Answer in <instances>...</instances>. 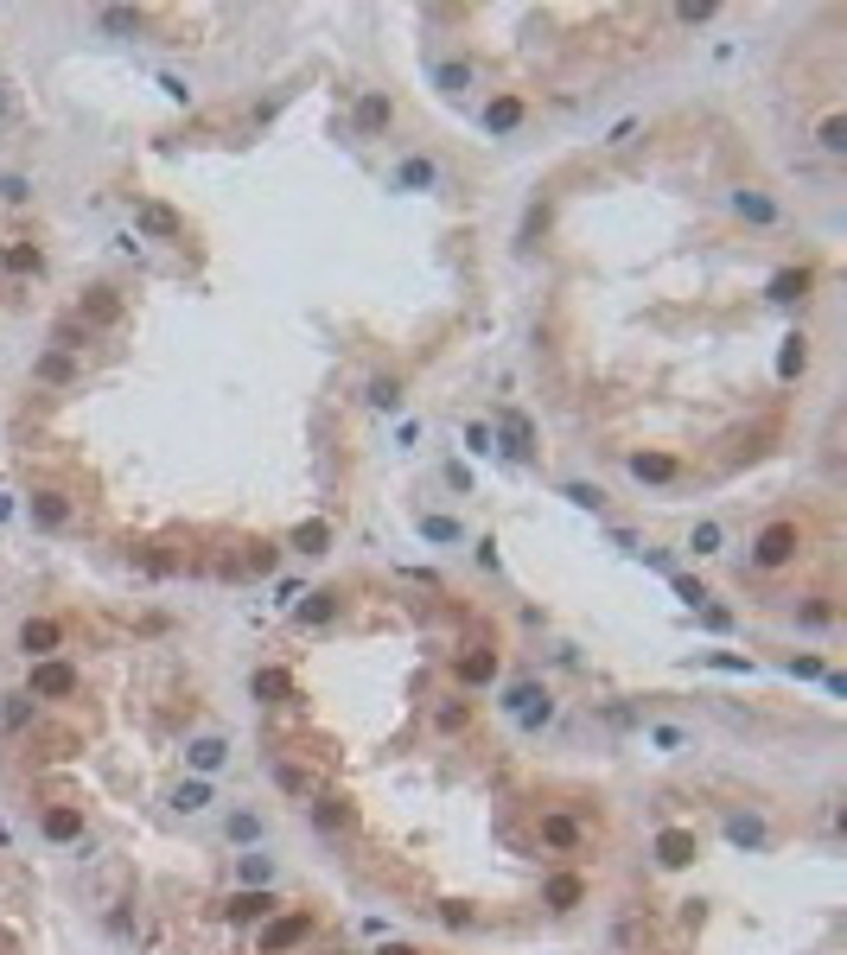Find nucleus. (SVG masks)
<instances>
[{"label": "nucleus", "instance_id": "obj_1", "mask_svg": "<svg viewBox=\"0 0 847 955\" xmlns=\"http://www.w3.org/2000/svg\"><path fill=\"white\" fill-rule=\"evenodd\" d=\"M797 554H803V529L784 516V523H765V529L752 535V554H746V561H752L758 573H777V567L797 561Z\"/></svg>", "mask_w": 847, "mask_h": 955}, {"label": "nucleus", "instance_id": "obj_2", "mask_svg": "<svg viewBox=\"0 0 847 955\" xmlns=\"http://www.w3.org/2000/svg\"><path fill=\"white\" fill-rule=\"evenodd\" d=\"M77 688H83V675L64 663V656H45V663H32V675H26V694H32V701H71Z\"/></svg>", "mask_w": 847, "mask_h": 955}, {"label": "nucleus", "instance_id": "obj_3", "mask_svg": "<svg viewBox=\"0 0 847 955\" xmlns=\"http://www.w3.org/2000/svg\"><path fill=\"white\" fill-rule=\"evenodd\" d=\"M497 669H504L497 644H465V650L453 656V682H459V688H491Z\"/></svg>", "mask_w": 847, "mask_h": 955}, {"label": "nucleus", "instance_id": "obj_4", "mask_svg": "<svg viewBox=\"0 0 847 955\" xmlns=\"http://www.w3.org/2000/svg\"><path fill=\"white\" fill-rule=\"evenodd\" d=\"M586 898H593V879H586V873H548L542 879V905L555 917H574Z\"/></svg>", "mask_w": 847, "mask_h": 955}, {"label": "nucleus", "instance_id": "obj_5", "mask_svg": "<svg viewBox=\"0 0 847 955\" xmlns=\"http://www.w3.org/2000/svg\"><path fill=\"white\" fill-rule=\"evenodd\" d=\"M306 936H313V911H274L268 924H262V955H287V949H300Z\"/></svg>", "mask_w": 847, "mask_h": 955}, {"label": "nucleus", "instance_id": "obj_6", "mask_svg": "<svg viewBox=\"0 0 847 955\" xmlns=\"http://www.w3.org/2000/svg\"><path fill=\"white\" fill-rule=\"evenodd\" d=\"M351 128L363 134V141L389 134V128H395V96H389V90H363V96H357V109H351Z\"/></svg>", "mask_w": 847, "mask_h": 955}, {"label": "nucleus", "instance_id": "obj_7", "mask_svg": "<svg viewBox=\"0 0 847 955\" xmlns=\"http://www.w3.org/2000/svg\"><path fill=\"white\" fill-rule=\"evenodd\" d=\"M121 312H128V300H121V287H109V281L83 287V300H77L83 332H90V325H121Z\"/></svg>", "mask_w": 847, "mask_h": 955}, {"label": "nucleus", "instance_id": "obj_8", "mask_svg": "<svg viewBox=\"0 0 847 955\" xmlns=\"http://www.w3.org/2000/svg\"><path fill=\"white\" fill-rule=\"evenodd\" d=\"M217 911L230 917V924H268V917L281 911V898H274V892H255V885H236V892L223 898Z\"/></svg>", "mask_w": 847, "mask_h": 955}, {"label": "nucleus", "instance_id": "obj_9", "mask_svg": "<svg viewBox=\"0 0 847 955\" xmlns=\"http://www.w3.org/2000/svg\"><path fill=\"white\" fill-rule=\"evenodd\" d=\"M134 230H147L153 242H185V217L172 211V204H160V198H141L134 204Z\"/></svg>", "mask_w": 847, "mask_h": 955}, {"label": "nucleus", "instance_id": "obj_10", "mask_svg": "<svg viewBox=\"0 0 847 955\" xmlns=\"http://www.w3.org/2000/svg\"><path fill=\"white\" fill-rule=\"evenodd\" d=\"M313 822H319V835H351V828H357V803H351V796L319 790L313 796Z\"/></svg>", "mask_w": 847, "mask_h": 955}, {"label": "nucleus", "instance_id": "obj_11", "mask_svg": "<svg viewBox=\"0 0 847 955\" xmlns=\"http://www.w3.org/2000/svg\"><path fill=\"white\" fill-rule=\"evenodd\" d=\"M510 714L535 733V726H548V720H555V694H548V688H535V682H523V688H510Z\"/></svg>", "mask_w": 847, "mask_h": 955}, {"label": "nucleus", "instance_id": "obj_12", "mask_svg": "<svg viewBox=\"0 0 847 955\" xmlns=\"http://www.w3.org/2000/svg\"><path fill=\"white\" fill-rule=\"evenodd\" d=\"M542 847H548V854H580V847H586V822H574V815H561V809H548V815H542Z\"/></svg>", "mask_w": 847, "mask_h": 955}, {"label": "nucleus", "instance_id": "obj_13", "mask_svg": "<svg viewBox=\"0 0 847 955\" xmlns=\"http://www.w3.org/2000/svg\"><path fill=\"white\" fill-rule=\"evenodd\" d=\"M695 854H701L695 828H663V835H656V860H663L669 873H682V866H695Z\"/></svg>", "mask_w": 847, "mask_h": 955}, {"label": "nucleus", "instance_id": "obj_14", "mask_svg": "<svg viewBox=\"0 0 847 955\" xmlns=\"http://www.w3.org/2000/svg\"><path fill=\"white\" fill-rule=\"evenodd\" d=\"M809 293H816V268H784V274H771L765 300H777V306H803Z\"/></svg>", "mask_w": 847, "mask_h": 955}, {"label": "nucleus", "instance_id": "obj_15", "mask_svg": "<svg viewBox=\"0 0 847 955\" xmlns=\"http://www.w3.org/2000/svg\"><path fill=\"white\" fill-rule=\"evenodd\" d=\"M58 644H64V624H58V618H26V624H20V650L32 656V663H45Z\"/></svg>", "mask_w": 847, "mask_h": 955}, {"label": "nucleus", "instance_id": "obj_16", "mask_svg": "<svg viewBox=\"0 0 847 955\" xmlns=\"http://www.w3.org/2000/svg\"><path fill=\"white\" fill-rule=\"evenodd\" d=\"M71 516L77 510H71V497H64V491H51V484H45V491H32V523H39V529H71Z\"/></svg>", "mask_w": 847, "mask_h": 955}, {"label": "nucleus", "instance_id": "obj_17", "mask_svg": "<svg viewBox=\"0 0 847 955\" xmlns=\"http://www.w3.org/2000/svg\"><path fill=\"white\" fill-rule=\"evenodd\" d=\"M32 382H45V389H71V382H77V357L51 344V351L32 363Z\"/></svg>", "mask_w": 847, "mask_h": 955}, {"label": "nucleus", "instance_id": "obj_18", "mask_svg": "<svg viewBox=\"0 0 847 955\" xmlns=\"http://www.w3.org/2000/svg\"><path fill=\"white\" fill-rule=\"evenodd\" d=\"M249 694H255V701H262V707H281V701H293V675H287L281 663H268V669H255Z\"/></svg>", "mask_w": 847, "mask_h": 955}, {"label": "nucleus", "instance_id": "obj_19", "mask_svg": "<svg viewBox=\"0 0 847 955\" xmlns=\"http://www.w3.org/2000/svg\"><path fill=\"white\" fill-rule=\"evenodd\" d=\"M631 478H644V484H676V478H682V459H676V453H631Z\"/></svg>", "mask_w": 847, "mask_h": 955}, {"label": "nucleus", "instance_id": "obj_20", "mask_svg": "<svg viewBox=\"0 0 847 955\" xmlns=\"http://www.w3.org/2000/svg\"><path fill=\"white\" fill-rule=\"evenodd\" d=\"M497 421H504V453H510V459H529V453H535V427H529V414L497 408Z\"/></svg>", "mask_w": 847, "mask_h": 955}, {"label": "nucleus", "instance_id": "obj_21", "mask_svg": "<svg viewBox=\"0 0 847 955\" xmlns=\"http://www.w3.org/2000/svg\"><path fill=\"white\" fill-rule=\"evenodd\" d=\"M39 828H45V841H83V809L77 803H51Z\"/></svg>", "mask_w": 847, "mask_h": 955}, {"label": "nucleus", "instance_id": "obj_22", "mask_svg": "<svg viewBox=\"0 0 847 955\" xmlns=\"http://www.w3.org/2000/svg\"><path fill=\"white\" fill-rule=\"evenodd\" d=\"M223 758H230V745H223L217 733H204V739H192V745H185V764H192L198 777H211V771H223Z\"/></svg>", "mask_w": 847, "mask_h": 955}, {"label": "nucleus", "instance_id": "obj_23", "mask_svg": "<svg viewBox=\"0 0 847 955\" xmlns=\"http://www.w3.org/2000/svg\"><path fill=\"white\" fill-rule=\"evenodd\" d=\"M0 262H7V274H45V249L26 236H13L7 249H0Z\"/></svg>", "mask_w": 847, "mask_h": 955}, {"label": "nucleus", "instance_id": "obj_24", "mask_svg": "<svg viewBox=\"0 0 847 955\" xmlns=\"http://www.w3.org/2000/svg\"><path fill=\"white\" fill-rule=\"evenodd\" d=\"M32 720H39V701H32L26 688H13V694H7V707H0V726H7V733H26Z\"/></svg>", "mask_w": 847, "mask_h": 955}, {"label": "nucleus", "instance_id": "obj_25", "mask_svg": "<svg viewBox=\"0 0 847 955\" xmlns=\"http://www.w3.org/2000/svg\"><path fill=\"white\" fill-rule=\"evenodd\" d=\"M816 147L828 153V160H841V153H847V115H841V109H828V115L816 121Z\"/></svg>", "mask_w": 847, "mask_h": 955}, {"label": "nucleus", "instance_id": "obj_26", "mask_svg": "<svg viewBox=\"0 0 847 955\" xmlns=\"http://www.w3.org/2000/svg\"><path fill=\"white\" fill-rule=\"evenodd\" d=\"M516 121H523V96H491L484 102V128L491 134H510Z\"/></svg>", "mask_w": 847, "mask_h": 955}, {"label": "nucleus", "instance_id": "obj_27", "mask_svg": "<svg viewBox=\"0 0 847 955\" xmlns=\"http://www.w3.org/2000/svg\"><path fill=\"white\" fill-rule=\"evenodd\" d=\"M733 217H746V223H777V204L765 198V191H746V185H739V191H733Z\"/></svg>", "mask_w": 847, "mask_h": 955}, {"label": "nucleus", "instance_id": "obj_28", "mask_svg": "<svg viewBox=\"0 0 847 955\" xmlns=\"http://www.w3.org/2000/svg\"><path fill=\"white\" fill-rule=\"evenodd\" d=\"M427 185H440V166L434 160H402V166H395V191H427Z\"/></svg>", "mask_w": 847, "mask_h": 955}, {"label": "nucleus", "instance_id": "obj_29", "mask_svg": "<svg viewBox=\"0 0 847 955\" xmlns=\"http://www.w3.org/2000/svg\"><path fill=\"white\" fill-rule=\"evenodd\" d=\"M268 777H274V784H281L287 796H319V784L300 771V764H287V758H274V764H268Z\"/></svg>", "mask_w": 847, "mask_h": 955}, {"label": "nucleus", "instance_id": "obj_30", "mask_svg": "<svg viewBox=\"0 0 847 955\" xmlns=\"http://www.w3.org/2000/svg\"><path fill=\"white\" fill-rule=\"evenodd\" d=\"M771 440H777V421H765V427H752V433H739V446H733V459H739V465H752V459H765V453H771Z\"/></svg>", "mask_w": 847, "mask_h": 955}, {"label": "nucleus", "instance_id": "obj_31", "mask_svg": "<svg viewBox=\"0 0 847 955\" xmlns=\"http://www.w3.org/2000/svg\"><path fill=\"white\" fill-rule=\"evenodd\" d=\"M803 370H809V338L797 332V338H784V351H777V376H784V382H797Z\"/></svg>", "mask_w": 847, "mask_h": 955}, {"label": "nucleus", "instance_id": "obj_32", "mask_svg": "<svg viewBox=\"0 0 847 955\" xmlns=\"http://www.w3.org/2000/svg\"><path fill=\"white\" fill-rule=\"evenodd\" d=\"M332 618H338V586H319V593H306L300 624H332Z\"/></svg>", "mask_w": 847, "mask_h": 955}, {"label": "nucleus", "instance_id": "obj_33", "mask_svg": "<svg viewBox=\"0 0 847 955\" xmlns=\"http://www.w3.org/2000/svg\"><path fill=\"white\" fill-rule=\"evenodd\" d=\"M293 548H300V554H325V548H332V523H319V516H313V523H300V529H293Z\"/></svg>", "mask_w": 847, "mask_h": 955}, {"label": "nucleus", "instance_id": "obj_34", "mask_svg": "<svg viewBox=\"0 0 847 955\" xmlns=\"http://www.w3.org/2000/svg\"><path fill=\"white\" fill-rule=\"evenodd\" d=\"M797 624H803V631H828V624H835V599L816 593L809 605H797Z\"/></svg>", "mask_w": 847, "mask_h": 955}, {"label": "nucleus", "instance_id": "obj_35", "mask_svg": "<svg viewBox=\"0 0 847 955\" xmlns=\"http://www.w3.org/2000/svg\"><path fill=\"white\" fill-rule=\"evenodd\" d=\"M96 26H109V32H141V26H147V13H141V7H102V13H96Z\"/></svg>", "mask_w": 847, "mask_h": 955}, {"label": "nucleus", "instance_id": "obj_36", "mask_svg": "<svg viewBox=\"0 0 847 955\" xmlns=\"http://www.w3.org/2000/svg\"><path fill=\"white\" fill-rule=\"evenodd\" d=\"M726 835L739 847H765V822H758V815H726Z\"/></svg>", "mask_w": 847, "mask_h": 955}, {"label": "nucleus", "instance_id": "obj_37", "mask_svg": "<svg viewBox=\"0 0 847 955\" xmlns=\"http://www.w3.org/2000/svg\"><path fill=\"white\" fill-rule=\"evenodd\" d=\"M204 803H211V784H204V777H192V784H179V790H172V809H185V815L204 809Z\"/></svg>", "mask_w": 847, "mask_h": 955}, {"label": "nucleus", "instance_id": "obj_38", "mask_svg": "<svg viewBox=\"0 0 847 955\" xmlns=\"http://www.w3.org/2000/svg\"><path fill=\"white\" fill-rule=\"evenodd\" d=\"M434 83H440V90H453V96H459V90H465V83H472V64H459V58H446V64H434Z\"/></svg>", "mask_w": 847, "mask_h": 955}, {"label": "nucleus", "instance_id": "obj_39", "mask_svg": "<svg viewBox=\"0 0 847 955\" xmlns=\"http://www.w3.org/2000/svg\"><path fill=\"white\" fill-rule=\"evenodd\" d=\"M370 408H402V376H376L370 382Z\"/></svg>", "mask_w": 847, "mask_h": 955}, {"label": "nucleus", "instance_id": "obj_40", "mask_svg": "<svg viewBox=\"0 0 847 955\" xmlns=\"http://www.w3.org/2000/svg\"><path fill=\"white\" fill-rule=\"evenodd\" d=\"M434 911H440V924H453V930H472L478 924V911L465 905V898H446V905H434Z\"/></svg>", "mask_w": 847, "mask_h": 955}, {"label": "nucleus", "instance_id": "obj_41", "mask_svg": "<svg viewBox=\"0 0 847 955\" xmlns=\"http://www.w3.org/2000/svg\"><path fill=\"white\" fill-rule=\"evenodd\" d=\"M720 542H726L720 523H695V535H688V548H695V554H720Z\"/></svg>", "mask_w": 847, "mask_h": 955}, {"label": "nucleus", "instance_id": "obj_42", "mask_svg": "<svg viewBox=\"0 0 847 955\" xmlns=\"http://www.w3.org/2000/svg\"><path fill=\"white\" fill-rule=\"evenodd\" d=\"M421 535L427 542H459V523L453 516H421Z\"/></svg>", "mask_w": 847, "mask_h": 955}, {"label": "nucleus", "instance_id": "obj_43", "mask_svg": "<svg viewBox=\"0 0 847 955\" xmlns=\"http://www.w3.org/2000/svg\"><path fill=\"white\" fill-rule=\"evenodd\" d=\"M465 714H472L465 701H446V707H434V726H440V733H459V726H465Z\"/></svg>", "mask_w": 847, "mask_h": 955}, {"label": "nucleus", "instance_id": "obj_44", "mask_svg": "<svg viewBox=\"0 0 847 955\" xmlns=\"http://www.w3.org/2000/svg\"><path fill=\"white\" fill-rule=\"evenodd\" d=\"M230 841H262V815H230Z\"/></svg>", "mask_w": 847, "mask_h": 955}, {"label": "nucleus", "instance_id": "obj_45", "mask_svg": "<svg viewBox=\"0 0 847 955\" xmlns=\"http://www.w3.org/2000/svg\"><path fill=\"white\" fill-rule=\"evenodd\" d=\"M695 612H701L707 631H733V612H726V605H695Z\"/></svg>", "mask_w": 847, "mask_h": 955}, {"label": "nucleus", "instance_id": "obj_46", "mask_svg": "<svg viewBox=\"0 0 847 955\" xmlns=\"http://www.w3.org/2000/svg\"><path fill=\"white\" fill-rule=\"evenodd\" d=\"M714 13H720L714 0H695V7H676V20H682V26H701V20H714Z\"/></svg>", "mask_w": 847, "mask_h": 955}, {"label": "nucleus", "instance_id": "obj_47", "mask_svg": "<svg viewBox=\"0 0 847 955\" xmlns=\"http://www.w3.org/2000/svg\"><path fill=\"white\" fill-rule=\"evenodd\" d=\"M676 599L682 605H707V586L701 580H676Z\"/></svg>", "mask_w": 847, "mask_h": 955}, {"label": "nucleus", "instance_id": "obj_48", "mask_svg": "<svg viewBox=\"0 0 847 955\" xmlns=\"http://www.w3.org/2000/svg\"><path fill=\"white\" fill-rule=\"evenodd\" d=\"M465 446H472V453H491L497 440H491V427H478V421H472V427H465Z\"/></svg>", "mask_w": 847, "mask_h": 955}, {"label": "nucleus", "instance_id": "obj_49", "mask_svg": "<svg viewBox=\"0 0 847 955\" xmlns=\"http://www.w3.org/2000/svg\"><path fill=\"white\" fill-rule=\"evenodd\" d=\"M567 497L586 503V510H599V497H605V491H599V484H567Z\"/></svg>", "mask_w": 847, "mask_h": 955}, {"label": "nucleus", "instance_id": "obj_50", "mask_svg": "<svg viewBox=\"0 0 847 955\" xmlns=\"http://www.w3.org/2000/svg\"><path fill=\"white\" fill-rule=\"evenodd\" d=\"M0 198H7V204H26L32 185H26V179H7V185H0Z\"/></svg>", "mask_w": 847, "mask_h": 955}, {"label": "nucleus", "instance_id": "obj_51", "mask_svg": "<svg viewBox=\"0 0 847 955\" xmlns=\"http://www.w3.org/2000/svg\"><path fill=\"white\" fill-rule=\"evenodd\" d=\"M242 567H249V573H268V567H274V548H249V561H242Z\"/></svg>", "mask_w": 847, "mask_h": 955}, {"label": "nucleus", "instance_id": "obj_52", "mask_svg": "<svg viewBox=\"0 0 847 955\" xmlns=\"http://www.w3.org/2000/svg\"><path fill=\"white\" fill-rule=\"evenodd\" d=\"M790 675H822V656H790Z\"/></svg>", "mask_w": 847, "mask_h": 955}, {"label": "nucleus", "instance_id": "obj_53", "mask_svg": "<svg viewBox=\"0 0 847 955\" xmlns=\"http://www.w3.org/2000/svg\"><path fill=\"white\" fill-rule=\"evenodd\" d=\"M376 955H421V949H414V943H383Z\"/></svg>", "mask_w": 847, "mask_h": 955}]
</instances>
